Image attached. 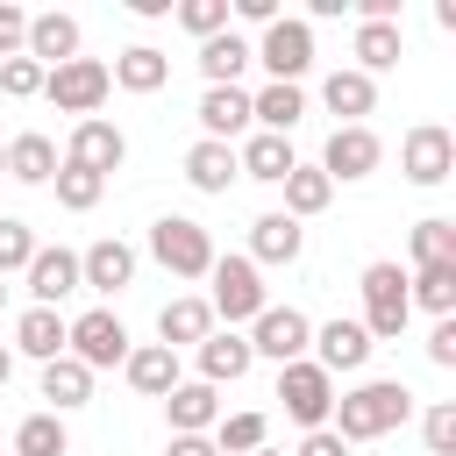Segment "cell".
Returning a JSON list of instances; mask_svg holds the SVG:
<instances>
[{
  "label": "cell",
  "instance_id": "obj_21",
  "mask_svg": "<svg viewBox=\"0 0 456 456\" xmlns=\"http://www.w3.org/2000/svg\"><path fill=\"white\" fill-rule=\"evenodd\" d=\"M249 363H256V356H249V335H235V328H228V335L214 328V335L200 342V385H214V392H221V385H235Z\"/></svg>",
  "mask_w": 456,
  "mask_h": 456
},
{
  "label": "cell",
  "instance_id": "obj_34",
  "mask_svg": "<svg viewBox=\"0 0 456 456\" xmlns=\"http://www.w3.org/2000/svg\"><path fill=\"white\" fill-rule=\"evenodd\" d=\"M328 200H335V185H328V171H321V164H292V171H285V214H292V221L321 214Z\"/></svg>",
  "mask_w": 456,
  "mask_h": 456
},
{
  "label": "cell",
  "instance_id": "obj_10",
  "mask_svg": "<svg viewBox=\"0 0 456 456\" xmlns=\"http://www.w3.org/2000/svg\"><path fill=\"white\" fill-rule=\"evenodd\" d=\"M399 171H406L413 185H442V178L456 171V135H449L442 121L406 128V142H399Z\"/></svg>",
  "mask_w": 456,
  "mask_h": 456
},
{
  "label": "cell",
  "instance_id": "obj_44",
  "mask_svg": "<svg viewBox=\"0 0 456 456\" xmlns=\"http://www.w3.org/2000/svg\"><path fill=\"white\" fill-rule=\"evenodd\" d=\"M292 456H349V442H342L335 428H306V442H299Z\"/></svg>",
  "mask_w": 456,
  "mask_h": 456
},
{
  "label": "cell",
  "instance_id": "obj_3",
  "mask_svg": "<svg viewBox=\"0 0 456 456\" xmlns=\"http://www.w3.org/2000/svg\"><path fill=\"white\" fill-rule=\"evenodd\" d=\"M363 335L370 342H399L406 335V321H413V306H406V271L399 264H363Z\"/></svg>",
  "mask_w": 456,
  "mask_h": 456
},
{
  "label": "cell",
  "instance_id": "obj_14",
  "mask_svg": "<svg viewBox=\"0 0 456 456\" xmlns=\"http://www.w3.org/2000/svg\"><path fill=\"white\" fill-rule=\"evenodd\" d=\"M78 285H86V292H121V285H135V249H128L121 235L93 242V249L78 256Z\"/></svg>",
  "mask_w": 456,
  "mask_h": 456
},
{
  "label": "cell",
  "instance_id": "obj_41",
  "mask_svg": "<svg viewBox=\"0 0 456 456\" xmlns=\"http://www.w3.org/2000/svg\"><path fill=\"white\" fill-rule=\"evenodd\" d=\"M0 93H7V100H36V93H43V64H36V57H7V64H0Z\"/></svg>",
  "mask_w": 456,
  "mask_h": 456
},
{
  "label": "cell",
  "instance_id": "obj_11",
  "mask_svg": "<svg viewBox=\"0 0 456 456\" xmlns=\"http://www.w3.org/2000/svg\"><path fill=\"white\" fill-rule=\"evenodd\" d=\"M378 157H385V142L370 128H335L328 150H321V171H328V185H356V178L378 171Z\"/></svg>",
  "mask_w": 456,
  "mask_h": 456
},
{
  "label": "cell",
  "instance_id": "obj_47",
  "mask_svg": "<svg viewBox=\"0 0 456 456\" xmlns=\"http://www.w3.org/2000/svg\"><path fill=\"white\" fill-rule=\"evenodd\" d=\"M235 14H242V21H264V28H271V21H278V0H235Z\"/></svg>",
  "mask_w": 456,
  "mask_h": 456
},
{
  "label": "cell",
  "instance_id": "obj_17",
  "mask_svg": "<svg viewBox=\"0 0 456 456\" xmlns=\"http://www.w3.org/2000/svg\"><path fill=\"white\" fill-rule=\"evenodd\" d=\"M164 413H171V435H207V428L221 420V392L200 385V378H192V385L178 378V385L164 392Z\"/></svg>",
  "mask_w": 456,
  "mask_h": 456
},
{
  "label": "cell",
  "instance_id": "obj_26",
  "mask_svg": "<svg viewBox=\"0 0 456 456\" xmlns=\"http://www.w3.org/2000/svg\"><path fill=\"white\" fill-rule=\"evenodd\" d=\"M121 370H128V385H135L142 399H164V392L178 385V356H171L164 342H142V349H128V356H121Z\"/></svg>",
  "mask_w": 456,
  "mask_h": 456
},
{
  "label": "cell",
  "instance_id": "obj_24",
  "mask_svg": "<svg viewBox=\"0 0 456 456\" xmlns=\"http://www.w3.org/2000/svg\"><path fill=\"white\" fill-rule=\"evenodd\" d=\"M185 178H192V192H228L235 178H242V164H235V142H192L185 150Z\"/></svg>",
  "mask_w": 456,
  "mask_h": 456
},
{
  "label": "cell",
  "instance_id": "obj_8",
  "mask_svg": "<svg viewBox=\"0 0 456 456\" xmlns=\"http://www.w3.org/2000/svg\"><path fill=\"white\" fill-rule=\"evenodd\" d=\"M64 356H78L86 370H107V363H121V356H128V328H121V314H107V306H86V314L71 321V335H64Z\"/></svg>",
  "mask_w": 456,
  "mask_h": 456
},
{
  "label": "cell",
  "instance_id": "obj_16",
  "mask_svg": "<svg viewBox=\"0 0 456 456\" xmlns=\"http://www.w3.org/2000/svg\"><path fill=\"white\" fill-rule=\"evenodd\" d=\"M207 335H214V306H207V299H192V292H185V299H171V306L157 314V342H164L171 356H178V349H200Z\"/></svg>",
  "mask_w": 456,
  "mask_h": 456
},
{
  "label": "cell",
  "instance_id": "obj_42",
  "mask_svg": "<svg viewBox=\"0 0 456 456\" xmlns=\"http://www.w3.org/2000/svg\"><path fill=\"white\" fill-rule=\"evenodd\" d=\"M420 435H428V456H456V406H449V399H442V406H428Z\"/></svg>",
  "mask_w": 456,
  "mask_h": 456
},
{
  "label": "cell",
  "instance_id": "obj_23",
  "mask_svg": "<svg viewBox=\"0 0 456 456\" xmlns=\"http://www.w3.org/2000/svg\"><path fill=\"white\" fill-rule=\"evenodd\" d=\"M235 164H242V178H256V185H285V171H292L299 157H292V135H264V128H256V135L235 150Z\"/></svg>",
  "mask_w": 456,
  "mask_h": 456
},
{
  "label": "cell",
  "instance_id": "obj_13",
  "mask_svg": "<svg viewBox=\"0 0 456 456\" xmlns=\"http://www.w3.org/2000/svg\"><path fill=\"white\" fill-rule=\"evenodd\" d=\"M306 349H314V363L335 378V370H363L378 342L363 335V321H328V328H314V342H306Z\"/></svg>",
  "mask_w": 456,
  "mask_h": 456
},
{
  "label": "cell",
  "instance_id": "obj_20",
  "mask_svg": "<svg viewBox=\"0 0 456 456\" xmlns=\"http://www.w3.org/2000/svg\"><path fill=\"white\" fill-rule=\"evenodd\" d=\"M64 335H71V321H64L57 306H28V314L14 321V349L36 356V363H57V356H64Z\"/></svg>",
  "mask_w": 456,
  "mask_h": 456
},
{
  "label": "cell",
  "instance_id": "obj_7",
  "mask_svg": "<svg viewBox=\"0 0 456 456\" xmlns=\"http://www.w3.org/2000/svg\"><path fill=\"white\" fill-rule=\"evenodd\" d=\"M249 57L271 71V86H299V71L314 64V28H306V21H292V14H278Z\"/></svg>",
  "mask_w": 456,
  "mask_h": 456
},
{
  "label": "cell",
  "instance_id": "obj_51",
  "mask_svg": "<svg viewBox=\"0 0 456 456\" xmlns=\"http://www.w3.org/2000/svg\"><path fill=\"white\" fill-rule=\"evenodd\" d=\"M0 171H7V142H0Z\"/></svg>",
  "mask_w": 456,
  "mask_h": 456
},
{
  "label": "cell",
  "instance_id": "obj_36",
  "mask_svg": "<svg viewBox=\"0 0 456 456\" xmlns=\"http://www.w3.org/2000/svg\"><path fill=\"white\" fill-rule=\"evenodd\" d=\"M71 435H64V413H28L14 428V456H64Z\"/></svg>",
  "mask_w": 456,
  "mask_h": 456
},
{
  "label": "cell",
  "instance_id": "obj_2",
  "mask_svg": "<svg viewBox=\"0 0 456 456\" xmlns=\"http://www.w3.org/2000/svg\"><path fill=\"white\" fill-rule=\"evenodd\" d=\"M150 256L171 278H207L214 271V235L192 214H164V221H150Z\"/></svg>",
  "mask_w": 456,
  "mask_h": 456
},
{
  "label": "cell",
  "instance_id": "obj_29",
  "mask_svg": "<svg viewBox=\"0 0 456 456\" xmlns=\"http://www.w3.org/2000/svg\"><path fill=\"white\" fill-rule=\"evenodd\" d=\"M7 178H21V185H50V178H57V142L36 135V128L14 135V142H7Z\"/></svg>",
  "mask_w": 456,
  "mask_h": 456
},
{
  "label": "cell",
  "instance_id": "obj_31",
  "mask_svg": "<svg viewBox=\"0 0 456 456\" xmlns=\"http://www.w3.org/2000/svg\"><path fill=\"white\" fill-rule=\"evenodd\" d=\"M43 399H50V413H71V406H86V399H93V370H86L78 356H57V363H43Z\"/></svg>",
  "mask_w": 456,
  "mask_h": 456
},
{
  "label": "cell",
  "instance_id": "obj_49",
  "mask_svg": "<svg viewBox=\"0 0 456 456\" xmlns=\"http://www.w3.org/2000/svg\"><path fill=\"white\" fill-rule=\"evenodd\" d=\"M256 456H285V449H256Z\"/></svg>",
  "mask_w": 456,
  "mask_h": 456
},
{
  "label": "cell",
  "instance_id": "obj_4",
  "mask_svg": "<svg viewBox=\"0 0 456 456\" xmlns=\"http://www.w3.org/2000/svg\"><path fill=\"white\" fill-rule=\"evenodd\" d=\"M207 278H214V299H207L214 321H256V314L271 306V299H264V271H256L249 256H214Z\"/></svg>",
  "mask_w": 456,
  "mask_h": 456
},
{
  "label": "cell",
  "instance_id": "obj_40",
  "mask_svg": "<svg viewBox=\"0 0 456 456\" xmlns=\"http://www.w3.org/2000/svg\"><path fill=\"white\" fill-rule=\"evenodd\" d=\"M171 14H178V28H192V36H200V43H207V36H221V28H228V0H178V7H171Z\"/></svg>",
  "mask_w": 456,
  "mask_h": 456
},
{
  "label": "cell",
  "instance_id": "obj_1",
  "mask_svg": "<svg viewBox=\"0 0 456 456\" xmlns=\"http://www.w3.org/2000/svg\"><path fill=\"white\" fill-rule=\"evenodd\" d=\"M406 413H413V392L399 385V378H363L356 392H342L335 399V435L342 442H378V435H392V428H406Z\"/></svg>",
  "mask_w": 456,
  "mask_h": 456
},
{
  "label": "cell",
  "instance_id": "obj_32",
  "mask_svg": "<svg viewBox=\"0 0 456 456\" xmlns=\"http://www.w3.org/2000/svg\"><path fill=\"white\" fill-rule=\"evenodd\" d=\"M399 50H406L399 21H356V71H363V78H370V71H392Z\"/></svg>",
  "mask_w": 456,
  "mask_h": 456
},
{
  "label": "cell",
  "instance_id": "obj_45",
  "mask_svg": "<svg viewBox=\"0 0 456 456\" xmlns=\"http://www.w3.org/2000/svg\"><path fill=\"white\" fill-rule=\"evenodd\" d=\"M428 363H456V321H435V335H428Z\"/></svg>",
  "mask_w": 456,
  "mask_h": 456
},
{
  "label": "cell",
  "instance_id": "obj_48",
  "mask_svg": "<svg viewBox=\"0 0 456 456\" xmlns=\"http://www.w3.org/2000/svg\"><path fill=\"white\" fill-rule=\"evenodd\" d=\"M7 378H14V349L0 342V385H7Z\"/></svg>",
  "mask_w": 456,
  "mask_h": 456
},
{
  "label": "cell",
  "instance_id": "obj_37",
  "mask_svg": "<svg viewBox=\"0 0 456 456\" xmlns=\"http://www.w3.org/2000/svg\"><path fill=\"white\" fill-rule=\"evenodd\" d=\"M57 207H71V214H86V207H100V192H107V178H93V171H78V164H64L57 157Z\"/></svg>",
  "mask_w": 456,
  "mask_h": 456
},
{
  "label": "cell",
  "instance_id": "obj_46",
  "mask_svg": "<svg viewBox=\"0 0 456 456\" xmlns=\"http://www.w3.org/2000/svg\"><path fill=\"white\" fill-rule=\"evenodd\" d=\"M164 456H221V449H214L207 435H171V449H164Z\"/></svg>",
  "mask_w": 456,
  "mask_h": 456
},
{
  "label": "cell",
  "instance_id": "obj_9",
  "mask_svg": "<svg viewBox=\"0 0 456 456\" xmlns=\"http://www.w3.org/2000/svg\"><path fill=\"white\" fill-rule=\"evenodd\" d=\"M306 342H314V321H306L299 306H264V314L249 321V356L299 363V356H306Z\"/></svg>",
  "mask_w": 456,
  "mask_h": 456
},
{
  "label": "cell",
  "instance_id": "obj_50",
  "mask_svg": "<svg viewBox=\"0 0 456 456\" xmlns=\"http://www.w3.org/2000/svg\"><path fill=\"white\" fill-rule=\"evenodd\" d=\"M0 306H7V278H0Z\"/></svg>",
  "mask_w": 456,
  "mask_h": 456
},
{
  "label": "cell",
  "instance_id": "obj_19",
  "mask_svg": "<svg viewBox=\"0 0 456 456\" xmlns=\"http://www.w3.org/2000/svg\"><path fill=\"white\" fill-rule=\"evenodd\" d=\"M28 292H36V306L71 299L78 292V249H36L28 256Z\"/></svg>",
  "mask_w": 456,
  "mask_h": 456
},
{
  "label": "cell",
  "instance_id": "obj_25",
  "mask_svg": "<svg viewBox=\"0 0 456 456\" xmlns=\"http://www.w3.org/2000/svg\"><path fill=\"white\" fill-rule=\"evenodd\" d=\"M299 242H306V235H299L292 214H256V221H249V264H292Z\"/></svg>",
  "mask_w": 456,
  "mask_h": 456
},
{
  "label": "cell",
  "instance_id": "obj_22",
  "mask_svg": "<svg viewBox=\"0 0 456 456\" xmlns=\"http://www.w3.org/2000/svg\"><path fill=\"white\" fill-rule=\"evenodd\" d=\"M321 100H328V114H342L335 128H363V114L378 107V86L349 64V71H328V86H321Z\"/></svg>",
  "mask_w": 456,
  "mask_h": 456
},
{
  "label": "cell",
  "instance_id": "obj_35",
  "mask_svg": "<svg viewBox=\"0 0 456 456\" xmlns=\"http://www.w3.org/2000/svg\"><path fill=\"white\" fill-rule=\"evenodd\" d=\"M264 435H271V420H264V413H221L207 442H214L221 456H256V449H264Z\"/></svg>",
  "mask_w": 456,
  "mask_h": 456
},
{
  "label": "cell",
  "instance_id": "obj_15",
  "mask_svg": "<svg viewBox=\"0 0 456 456\" xmlns=\"http://www.w3.org/2000/svg\"><path fill=\"white\" fill-rule=\"evenodd\" d=\"M21 57H36L43 71H50V64H71V57H78V21L57 14V7H50V14H28V43H21Z\"/></svg>",
  "mask_w": 456,
  "mask_h": 456
},
{
  "label": "cell",
  "instance_id": "obj_38",
  "mask_svg": "<svg viewBox=\"0 0 456 456\" xmlns=\"http://www.w3.org/2000/svg\"><path fill=\"white\" fill-rule=\"evenodd\" d=\"M428 264H456V221H420L413 228V271H428Z\"/></svg>",
  "mask_w": 456,
  "mask_h": 456
},
{
  "label": "cell",
  "instance_id": "obj_12",
  "mask_svg": "<svg viewBox=\"0 0 456 456\" xmlns=\"http://www.w3.org/2000/svg\"><path fill=\"white\" fill-rule=\"evenodd\" d=\"M121 157H128V142H121V128L100 121V114H86V121L71 128V142H64V164H78V171H93V178H107Z\"/></svg>",
  "mask_w": 456,
  "mask_h": 456
},
{
  "label": "cell",
  "instance_id": "obj_5",
  "mask_svg": "<svg viewBox=\"0 0 456 456\" xmlns=\"http://www.w3.org/2000/svg\"><path fill=\"white\" fill-rule=\"evenodd\" d=\"M278 399H285V413H292L299 428H328V413H335V378H328L314 356L278 363Z\"/></svg>",
  "mask_w": 456,
  "mask_h": 456
},
{
  "label": "cell",
  "instance_id": "obj_30",
  "mask_svg": "<svg viewBox=\"0 0 456 456\" xmlns=\"http://www.w3.org/2000/svg\"><path fill=\"white\" fill-rule=\"evenodd\" d=\"M406 306H428L435 321H449V314H456V264L406 271Z\"/></svg>",
  "mask_w": 456,
  "mask_h": 456
},
{
  "label": "cell",
  "instance_id": "obj_39",
  "mask_svg": "<svg viewBox=\"0 0 456 456\" xmlns=\"http://www.w3.org/2000/svg\"><path fill=\"white\" fill-rule=\"evenodd\" d=\"M43 242L28 235V221H14V214H0V278L7 271H28V256H36Z\"/></svg>",
  "mask_w": 456,
  "mask_h": 456
},
{
  "label": "cell",
  "instance_id": "obj_28",
  "mask_svg": "<svg viewBox=\"0 0 456 456\" xmlns=\"http://www.w3.org/2000/svg\"><path fill=\"white\" fill-rule=\"evenodd\" d=\"M249 121H264V135H292L306 121V93L299 86H264V93H249Z\"/></svg>",
  "mask_w": 456,
  "mask_h": 456
},
{
  "label": "cell",
  "instance_id": "obj_6",
  "mask_svg": "<svg viewBox=\"0 0 456 456\" xmlns=\"http://www.w3.org/2000/svg\"><path fill=\"white\" fill-rule=\"evenodd\" d=\"M43 93H50L57 114H93V107L114 93V78H107L100 57H71V64H50V71H43Z\"/></svg>",
  "mask_w": 456,
  "mask_h": 456
},
{
  "label": "cell",
  "instance_id": "obj_27",
  "mask_svg": "<svg viewBox=\"0 0 456 456\" xmlns=\"http://www.w3.org/2000/svg\"><path fill=\"white\" fill-rule=\"evenodd\" d=\"M121 93H157L164 78H171V57L164 50H150V43H128L121 57H114V71H107Z\"/></svg>",
  "mask_w": 456,
  "mask_h": 456
},
{
  "label": "cell",
  "instance_id": "obj_18",
  "mask_svg": "<svg viewBox=\"0 0 456 456\" xmlns=\"http://www.w3.org/2000/svg\"><path fill=\"white\" fill-rule=\"evenodd\" d=\"M200 128H207V142H235L249 128V93L242 86H207L200 93Z\"/></svg>",
  "mask_w": 456,
  "mask_h": 456
},
{
  "label": "cell",
  "instance_id": "obj_43",
  "mask_svg": "<svg viewBox=\"0 0 456 456\" xmlns=\"http://www.w3.org/2000/svg\"><path fill=\"white\" fill-rule=\"evenodd\" d=\"M21 43H28V14L0 0V64H7V57H21Z\"/></svg>",
  "mask_w": 456,
  "mask_h": 456
},
{
  "label": "cell",
  "instance_id": "obj_33",
  "mask_svg": "<svg viewBox=\"0 0 456 456\" xmlns=\"http://www.w3.org/2000/svg\"><path fill=\"white\" fill-rule=\"evenodd\" d=\"M242 64H249V43H242L235 28H221V36L200 43V71H207V86H235Z\"/></svg>",
  "mask_w": 456,
  "mask_h": 456
}]
</instances>
